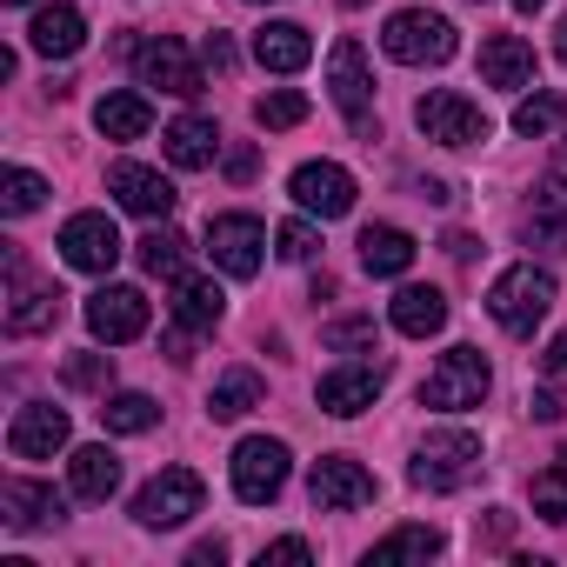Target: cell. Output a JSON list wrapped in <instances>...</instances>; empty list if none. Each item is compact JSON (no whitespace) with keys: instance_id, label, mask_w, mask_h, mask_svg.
I'll list each match as a JSON object with an SVG mask.
<instances>
[{"instance_id":"obj_32","label":"cell","mask_w":567,"mask_h":567,"mask_svg":"<svg viewBox=\"0 0 567 567\" xmlns=\"http://www.w3.org/2000/svg\"><path fill=\"white\" fill-rule=\"evenodd\" d=\"M254 121H260V127H301V121H308V94L274 87V94H260V101H254Z\"/></svg>"},{"instance_id":"obj_3","label":"cell","mask_w":567,"mask_h":567,"mask_svg":"<svg viewBox=\"0 0 567 567\" xmlns=\"http://www.w3.org/2000/svg\"><path fill=\"white\" fill-rule=\"evenodd\" d=\"M474 467H481V441H474L467 427H447V434H427V441H421V454H414V487L454 494V487L474 481Z\"/></svg>"},{"instance_id":"obj_16","label":"cell","mask_w":567,"mask_h":567,"mask_svg":"<svg viewBox=\"0 0 567 567\" xmlns=\"http://www.w3.org/2000/svg\"><path fill=\"white\" fill-rule=\"evenodd\" d=\"M61 447H68V414L61 408L34 401V408L14 414V427H8V454L14 461H54Z\"/></svg>"},{"instance_id":"obj_43","label":"cell","mask_w":567,"mask_h":567,"mask_svg":"<svg viewBox=\"0 0 567 567\" xmlns=\"http://www.w3.org/2000/svg\"><path fill=\"white\" fill-rule=\"evenodd\" d=\"M254 174H260V154L254 147H234L227 154V181H254Z\"/></svg>"},{"instance_id":"obj_9","label":"cell","mask_w":567,"mask_h":567,"mask_svg":"<svg viewBox=\"0 0 567 567\" xmlns=\"http://www.w3.org/2000/svg\"><path fill=\"white\" fill-rule=\"evenodd\" d=\"M280 487H288V441H267V434L240 441V447H234V494H240L247 507H260V501H274Z\"/></svg>"},{"instance_id":"obj_42","label":"cell","mask_w":567,"mask_h":567,"mask_svg":"<svg viewBox=\"0 0 567 567\" xmlns=\"http://www.w3.org/2000/svg\"><path fill=\"white\" fill-rule=\"evenodd\" d=\"M200 61H207L214 74H234V41H227V34H207V41H200Z\"/></svg>"},{"instance_id":"obj_5","label":"cell","mask_w":567,"mask_h":567,"mask_svg":"<svg viewBox=\"0 0 567 567\" xmlns=\"http://www.w3.org/2000/svg\"><path fill=\"white\" fill-rule=\"evenodd\" d=\"M481 394H487V361H481V348H447L441 368L421 381V408H434V414L481 408Z\"/></svg>"},{"instance_id":"obj_49","label":"cell","mask_w":567,"mask_h":567,"mask_svg":"<svg viewBox=\"0 0 567 567\" xmlns=\"http://www.w3.org/2000/svg\"><path fill=\"white\" fill-rule=\"evenodd\" d=\"M447 254L454 260H474V234H447Z\"/></svg>"},{"instance_id":"obj_2","label":"cell","mask_w":567,"mask_h":567,"mask_svg":"<svg viewBox=\"0 0 567 567\" xmlns=\"http://www.w3.org/2000/svg\"><path fill=\"white\" fill-rule=\"evenodd\" d=\"M554 308V274L540 267H507L494 288H487V315L507 328V334H534Z\"/></svg>"},{"instance_id":"obj_48","label":"cell","mask_w":567,"mask_h":567,"mask_svg":"<svg viewBox=\"0 0 567 567\" xmlns=\"http://www.w3.org/2000/svg\"><path fill=\"white\" fill-rule=\"evenodd\" d=\"M507 534H514V520H507V514H501V507H494V514H487V540H494V547H501V540H507Z\"/></svg>"},{"instance_id":"obj_11","label":"cell","mask_w":567,"mask_h":567,"mask_svg":"<svg viewBox=\"0 0 567 567\" xmlns=\"http://www.w3.org/2000/svg\"><path fill=\"white\" fill-rule=\"evenodd\" d=\"M288 194L308 207V214H321V220H341L348 207H354V174L348 167H334V161H308V167H295V181H288Z\"/></svg>"},{"instance_id":"obj_45","label":"cell","mask_w":567,"mask_h":567,"mask_svg":"<svg viewBox=\"0 0 567 567\" xmlns=\"http://www.w3.org/2000/svg\"><path fill=\"white\" fill-rule=\"evenodd\" d=\"M187 560H194V567H220V560H227V540H200Z\"/></svg>"},{"instance_id":"obj_27","label":"cell","mask_w":567,"mask_h":567,"mask_svg":"<svg viewBox=\"0 0 567 567\" xmlns=\"http://www.w3.org/2000/svg\"><path fill=\"white\" fill-rule=\"evenodd\" d=\"M68 481H74V494H81V501H107V494L121 487V461H114L107 447H74Z\"/></svg>"},{"instance_id":"obj_28","label":"cell","mask_w":567,"mask_h":567,"mask_svg":"<svg viewBox=\"0 0 567 567\" xmlns=\"http://www.w3.org/2000/svg\"><path fill=\"white\" fill-rule=\"evenodd\" d=\"M94 127H101L107 141H141V134L154 127V107H147L141 94H107V101L94 107Z\"/></svg>"},{"instance_id":"obj_12","label":"cell","mask_w":567,"mask_h":567,"mask_svg":"<svg viewBox=\"0 0 567 567\" xmlns=\"http://www.w3.org/2000/svg\"><path fill=\"white\" fill-rule=\"evenodd\" d=\"M61 260L81 267V274H107V267L121 260V234H114V220H107V214H74V220L61 227Z\"/></svg>"},{"instance_id":"obj_46","label":"cell","mask_w":567,"mask_h":567,"mask_svg":"<svg viewBox=\"0 0 567 567\" xmlns=\"http://www.w3.org/2000/svg\"><path fill=\"white\" fill-rule=\"evenodd\" d=\"M540 368H547V374H567V334H554V341H547V354H540Z\"/></svg>"},{"instance_id":"obj_7","label":"cell","mask_w":567,"mask_h":567,"mask_svg":"<svg viewBox=\"0 0 567 567\" xmlns=\"http://www.w3.org/2000/svg\"><path fill=\"white\" fill-rule=\"evenodd\" d=\"M308 494H315L321 514H354V507H368V501L381 494V481H374L354 454H321L315 474H308Z\"/></svg>"},{"instance_id":"obj_4","label":"cell","mask_w":567,"mask_h":567,"mask_svg":"<svg viewBox=\"0 0 567 567\" xmlns=\"http://www.w3.org/2000/svg\"><path fill=\"white\" fill-rule=\"evenodd\" d=\"M328 87H334V107L354 121V141H381V127L368 121V101H374V74H368V48L361 41H334L328 54Z\"/></svg>"},{"instance_id":"obj_31","label":"cell","mask_w":567,"mask_h":567,"mask_svg":"<svg viewBox=\"0 0 567 567\" xmlns=\"http://www.w3.org/2000/svg\"><path fill=\"white\" fill-rule=\"evenodd\" d=\"M154 421H161V408H154L147 394H114V401L101 408V427H107V434H147Z\"/></svg>"},{"instance_id":"obj_19","label":"cell","mask_w":567,"mask_h":567,"mask_svg":"<svg viewBox=\"0 0 567 567\" xmlns=\"http://www.w3.org/2000/svg\"><path fill=\"white\" fill-rule=\"evenodd\" d=\"M8 274H14V308H8V328L14 334H41L61 321V288H28V260L8 254Z\"/></svg>"},{"instance_id":"obj_15","label":"cell","mask_w":567,"mask_h":567,"mask_svg":"<svg viewBox=\"0 0 567 567\" xmlns=\"http://www.w3.org/2000/svg\"><path fill=\"white\" fill-rule=\"evenodd\" d=\"M107 187L121 194V207L127 214H141V220H167L174 214V181H161L154 167H141V161H114V174H107Z\"/></svg>"},{"instance_id":"obj_33","label":"cell","mask_w":567,"mask_h":567,"mask_svg":"<svg viewBox=\"0 0 567 567\" xmlns=\"http://www.w3.org/2000/svg\"><path fill=\"white\" fill-rule=\"evenodd\" d=\"M181 260H187V240H181L174 227H154V234L141 240V267H147V274H181Z\"/></svg>"},{"instance_id":"obj_8","label":"cell","mask_w":567,"mask_h":567,"mask_svg":"<svg viewBox=\"0 0 567 567\" xmlns=\"http://www.w3.org/2000/svg\"><path fill=\"white\" fill-rule=\"evenodd\" d=\"M414 121H421V134H427V141H441V147H474V141H487V114H481L467 94H454V87L421 94Z\"/></svg>"},{"instance_id":"obj_1","label":"cell","mask_w":567,"mask_h":567,"mask_svg":"<svg viewBox=\"0 0 567 567\" xmlns=\"http://www.w3.org/2000/svg\"><path fill=\"white\" fill-rule=\"evenodd\" d=\"M381 48H388V61H401V68H441V61H454V21L447 14H427V8H401L388 28H381Z\"/></svg>"},{"instance_id":"obj_13","label":"cell","mask_w":567,"mask_h":567,"mask_svg":"<svg viewBox=\"0 0 567 567\" xmlns=\"http://www.w3.org/2000/svg\"><path fill=\"white\" fill-rule=\"evenodd\" d=\"M147 295L141 288H101L94 301H87V328L107 341V348H121V341H141L147 334Z\"/></svg>"},{"instance_id":"obj_41","label":"cell","mask_w":567,"mask_h":567,"mask_svg":"<svg viewBox=\"0 0 567 567\" xmlns=\"http://www.w3.org/2000/svg\"><path fill=\"white\" fill-rule=\"evenodd\" d=\"M554 227H567V181H540V200H534Z\"/></svg>"},{"instance_id":"obj_23","label":"cell","mask_w":567,"mask_h":567,"mask_svg":"<svg viewBox=\"0 0 567 567\" xmlns=\"http://www.w3.org/2000/svg\"><path fill=\"white\" fill-rule=\"evenodd\" d=\"M388 321H394L408 341H427V334L447 328V295H441V288H401V295L388 301Z\"/></svg>"},{"instance_id":"obj_29","label":"cell","mask_w":567,"mask_h":567,"mask_svg":"<svg viewBox=\"0 0 567 567\" xmlns=\"http://www.w3.org/2000/svg\"><path fill=\"white\" fill-rule=\"evenodd\" d=\"M254 408H260V374H254V368L220 374L214 394H207V414H214V421H240V414H254Z\"/></svg>"},{"instance_id":"obj_26","label":"cell","mask_w":567,"mask_h":567,"mask_svg":"<svg viewBox=\"0 0 567 567\" xmlns=\"http://www.w3.org/2000/svg\"><path fill=\"white\" fill-rule=\"evenodd\" d=\"M220 308H227V295L214 288L207 274H181V280H174V321H181V328H214Z\"/></svg>"},{"instance_id":"obj_53","label":"cell","mask_w":567,"mask_h":567,"mask_svg":"<svg viewBox=\"0 0 567 567\" xmlns=\"http://www.w3.org/2000/svg\"><path fill=\"white\" fill-rule=\"evenodd\" d=\"M14 8H21V0H14Z\"/></svg>"},{"instance_id":"obj_6","label":"cell","mask_w":567,"mask_h":567,"mask_svg":"<svg viewBox=\"0 0 567 567\" xmlns=\"http://www.w3.org/2000/svg\"><path fill=\"white\" fill-rule=\"evenodd\" d=\"M200 501H207V487H200L194 467H161V474L141 487L134 520H141V527H187V520L200 514Z\"/></svg>"},{"instance_id":"obj_14","label":"cell","mask_w":567,"mask_h":567,"mask_svg":"<svg viewBox=\"0 0 567 567\" xmlns=\"http://www.w3.org/2000/svg\"><path fill=\"white\" fill-rule=\"evenodd\" d=\"M141 81L161 87V94H181V101L200 94V68H194V54H187L174 34H154V41L141 48Z\"/></svg>"},{"instance_id":"obj_22","label":"cell","mask_w":567,"mask_h":567,"mask_svg":"<svg viewBox=\"0 0 567 567\" xmlns=\"http://www.w3.org/2000/svg\"><path fill=\"white\" fill-rule=\"evenodd\" d=\"M0 507H8V527H21V534H34V527H54L68 507H61V494L54 487H41V481H8L0 487Z\"/></svg>"},{"instance_id":"obj_47","label":"cell","mask_w":567,"mask_h":567,"mask_svg":"<svg viewBox=\"0 0 567 567\" xmlns=\"http://www.w3.org/2000/svg\"><path fill=\"white\" fill-rule=\"evenodd\" d=\"M421 200H434V207H447V200H454V187H447V181H421Z\"/></svg>"},{"instance_id":"obj_18","label":"cell","mask_w":567,"mask_h":567,"mask_svg":"<svg viewBox=\"0 0 567 567\" xmlns=\"http://www.w3.org/2000/svg\"><path fill=\"white\" fill-rule=\"evenodd\" d=\"M28 48H34V54H48V61L81 54V48H87V21H81V8H68V0L41 8V14L28 21Z\"/></svg>"},{"instance_id":"obj_24","label":"cell","mask_w":567,"mask_h":567,"mask_svg":"<svg viewBox=\"0 0 567 567\" xmlns=\"http://www.w3.org/2000/svg\"><path fill=\"white\" fill-rule=\"evenodd\" d=\"M161 147H167V161H174V167H187V174H194V167H207V161H214L220 134H214V121H207V114H181V121L161 134Z\"/></svg>"},{"instance_id":"obj_30","label":"cell","mask_w":567,"mask_h":567,"mask_svg":"<svg viewBox=\"0 0 567 567\" xmlns=\"http://www.w3.org/2000/svg\"><path fill=\"white\" fill-rule=\"evenodd\" d=\"M441 554V527H394L388 540H374V567H388V560H434Z\"/></svg>"},{"instance_id":"obj_37","label":"cell","mask_w":567,"mask_h":567,"mask_svg":"<svg viewBox=\"0 0 567 567\" xmlns=\"http://www.w3.org/2000/svg\"><path fill=\"white\" fill-rule=\"evenodd\" d=\"M321 341H328L334 354H368V348H374V315H348V321H334Z\"/></svg>"},{"instance_id":"obj_40","label":"cell","mask_w":567,"mask_h":567,"mask_svg":"<svg viewBox=\"0 0 567 567\" xmlns=\"http://www.w3.org/2000/svg\"><path fill=\"white\" fill-rule=\"evenodd\" d=\"M301 560H315L308 540H274V547H260V567H301Z\"/></svg>"},{"instance_id":"obj_44","label":"cell","mask_w":567,"mask_h":567,"mask_svg":"<svg viewBox=\"0 0 567 567\" xmlns=\"http://www.w3.org/2000/svg\"><path fill=\"white\" fill-rule=\"evenodd\" d=\"M527 408H534V421H560V414H567V401H560L554 388H540V394H534Z\"/></svg>"},{"instance_id":"obj_10","label":"cell","mask_w":567,"mask_h":567,"mask_svg":"<svg viewBox=\"0 0 567 567\" xmlns=\"http://www.w3.org/2000/svg\"><path fill=\"white\" fill-rule=\"evenodd\" d=\"M260 247H267V227H260L254 214H214V220H207V254H214L220 274L254 280V274H260Z\"/></svg>"},{"instance_id":"obj_21","label":"cell","mask_w":567,"mask_h":567,"mask_svg":"<svg viewBox=\"0 0 567 567\" xmlns=\"http://www.w3.org/2000/svg\"><path fill=\"white\" fill-rule=\"evenodd\" d=\"M481 81H487V87H507V94L527 87V81H534V48H527L520 34H487V41H481Z\"/></svg>"},{"instance_id":"obj_36","label":"cell","mask_w":567,"mask_h":567,"mask_svg":"<svg viewBox=\"0 0 567 567\" xmlns=\"http://www.w3.org/2000/svg\"><path fill=\"white\" fill-rule=\"evenodd\" d=\"M534 514L540 520H567V461L547 467V474H534Z\"/></svg>"},{"instance_id":"obj_35","label":"cell","mask_w":567,"mask_h":567,"mask_svg":"<svg viewBox=\"0 0 567 567\" xmlns=\"http://www.w3.org/2000/svg\"><path fill=\"white\" fill-rule=\"evenodd\" d=\"M560 114H567V101H560V94H534V101H520V107H514V134L540 141V134H547Z\"/></svg>"},{"instance_id":"obj_20","label":"cell","mask_w":567,"mask_h":567,"mask_svg":"<svg viewBox=\"0 0 567 567\" xmlns=\"http://www.w3.org/2000/svg\"><path fill=\"white\" fill-rule=\"evenodd\" d=\"M254 61H260L267 74H301V68L315 61V41H308V28H295V21H267V28L254 34Z\"/></svg>"},{"instance_id":"obj_50","label":"cell","mask_w":567,"mask_h":567,"mask_svg":"<svg viewBox=\"0 0 567 567\" xmlns=\"http://www.w3.org/2000/svg\"><path fill=\"white\" fill-rule=\"evenodd\" d=\"M554 34H560V41H554V54H560V61H567V21H560V28H554Z\"/></svg>"},{"instance_id":"obj_39","label":"cell","mask_w":567,"mask_h":567,"mask_svg":"<svg viewBox=\"0 0 567 567\" xmlns=\"http://www.w3.org/2000/svg\"><path fill=\"white\" fill-rule=\"evenodd\" d=\"M321 254V234L308 227V220H288L280 227V260H315Z\"/></svg>"},{"instance_id":"obj_51","label":"cell","mask_w":567,"mask_h":567,"mask_svg":"<svg viewBox=\"0 0 567 567\" xmlns=\"http://www.w3.org/2000/svg\"><path fill=\"white\" fill-rule=\"evenodd\" d=\"M514 8H520V14H534V8H540V0H514Z\"/></svg>"},{"instance_id":"obj_17","label":"cell","mask_w":567,"mask_h":567,"mask_svg":"<svg viewBox=\"0 0 567 567\" xmlns=\"http://www.w3.org/2000/svg\"><path fill=\"white\" fill-rule=\"evenodd\" d=\"M381 381H388V368H374V361L334 368V374H321V408H328V414H341V421H354L361 408H374Z\"/></svg>"},{"instance_id":"obj_34","label":"cell","mask_w":567,"mask_h":567,"mask_svg":"<svg viewBox=\"0 0 567 567\" xmlns=\"http://www.w3.org/2000/svg\"><path fill=\"white\" fill-rule=\"evenodd\" d=\"M41 200H48V181L28 174V167H8V181H0V207H8V214H34Z\"/></svg>"},{"instance_id":"obj_25","label":"cell","mask_w":567,"mask_h":567,"mask_svg":"<svg viewBox=\"0 0 567 567\" xmlns=\"http://www.w3.org/2000/svg\"><path fill=\"white\" fill-rule=\"evenodd\" d=\"M414 254H421V247H414L408 227H388V220H381V227H361V267H368V274H408Z\"/></svg>"},{"instance_id":"obj_52","label":"cell","mask_w":567,"mask_h":567,"mask_svg":"<svg viewBox=\"0 0 567 567\" xmlns=\"http://www.w3.org/2000/svg\"><path fill=\"white\" fill-rule=\"evenodd\" d=\"M341 8H361V0H341Z\"/></svg>"},{"instance_id":"obj_38","label":"cell","mask_w":567,"mask_h":567,"mask_svg":"<svg viewBox=\"0 0 567 567\" xmlns=\"http://www.w3.org/2000/svg\"><path fill=\"white\" fill-rule=\"evenodd\" d=\"M61 381L94 394V388H107V381H114V361H107V354H68V361H61Z\"/></svg>"}]
</instances>
